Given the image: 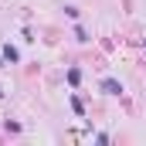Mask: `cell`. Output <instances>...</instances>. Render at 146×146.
Masks as SVG:
<instances>
[{"label": "cell", "instance_id": "6da1fadb", "mask_svg": "<svg viewBox=\"0 0 146 146\" xmlns=\"http://www.w3.org/2000/svg\"><path fill=\"white\" fill-rule=\"evenodd\" d=\"M102 92H106V95H119V92H122V85H119L115 78H106V82H102Z\"/></svg>", "mask_w": 146, "mask_h": 146}, {"label": "cell", "instance_id": "7a4b0ae2", "mask_svg": "<svg viewBox=\"0 0 146 146\" xmlns=\"http://www.w3.org/2000/svg\"><path fill=\"white\" fill-rule=\"evenodd\" d=\"M68 82H72V85H78V82H82V72H78V68H72V72H68Z\"/></svg>", "mask_w": 146, "mask_h": 146}]
</instances>
